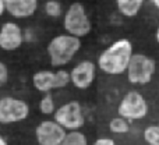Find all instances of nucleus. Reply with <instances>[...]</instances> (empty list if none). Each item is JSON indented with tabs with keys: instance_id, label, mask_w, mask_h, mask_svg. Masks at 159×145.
<instances>
[{
	"instance_id": "13",
	"label": "nucleus",
	"mask_w": 159,
	"mask_h": 145,
	"mask_svg": "<svg viewBox=\"0 0 159 145\" xmlns=\"http://www.w3.org/2000/svg\"><path fill=\"white\" fill-rule=\"evenodd\" d=\"M144 0H116L117 10L124 17H135L143 7Z\"/></svg>"
},
{
	"instance_id": "6",
	"label": "nucleus",
	"mask_w": 159,
	"mask_h": 145,
	"mask_svg": "<svg viewBox=\"0 0 159 145\" xmlns=\"http://www.w3.org/2000/svg\"><path fill=\"white\" fill-rule=\"evenodd\" d=\"M117 112L120 117L126 120H140L145 117L148 113V105L140 92L131 91L123 96L117 107Z\"/></svg>"
},
{
	"instance_id": "17",
	"label": "nucleus",
	"mask_w": 159,
	"mask_h": 145,
	"mask_svg": "<svg viewBox=\"0 0 159 145\" xmlns=\"http://www.w3.org/2000/svg\"><path fill=\"white\" fill-rule=\"evenodd\" d=\"M144 138L149 145H159V126H149L144 131Z\"/></svg>"
},
{
	"instance_id": "4",
	"label": "nucleus",
	"mask_w": 159,
	"mask_h": 145,
	"mask_svg": "<svg viewBox=\"0 0 159 145\" xmlns=\"http://www.w3.org/2000/svg\"><path fill=\"white\" fill-rule=\"evenodd\" d=\"M64 28L73 36L82 38L91 32V21L81 3H73L64 16Z\"/></svg>"
},
{
	"instance_id": "3",
	"label": "nucleus",
	"mask_w": 159,
	"mask_h": 145,
	"mask_svg": "<svg viewBox=\"0 0 159 145\" xmlns=\"http://www.w3.org/2000/svg\"><path fill=\"white\" fill-rule=\"evenodd\" d=\"M157 63L154 59L148 57L145 55H131L127 66V77L131 84H140L145 85L152 79V75L155 74Z\"/></svg>"
},
{
	"instance_id": "18",
	"label": "nucleus",
	"mask_w": 159,
	"mask_h": 145,
	"mask_svg": "<svg viewBox=\"0 0 159 145\" xmlns=\"http://www.w3.org/2000/svg\"><path fill=\"white\" fill-rule=\"evenodd\" d=\"M45 11L49 17H59L61 16V4L57 0H48L45 4Z\"/></svg>"
},
{
	"instance_id": "21",
	"label": "nucleus",
	"mask_w": 159,
	"mask_h": 145,
	"mask_svg": "<svg viewBox=\"0 0 159 145\" xmlns=\"http://www.w3.org/2000/svg\"><path fill=\"white\" fill-rule=\"evenodd\" d=\"M4 0H0V17L3 16V13H4Z\"/></svg>"
},
{
	"instance_id": "22",
	"label": "nucleus",
	"mask_w": 159,
	"mask_h": 145,
	"mask_svg": "<svg viewBox=\"0 0 159 145\" xmlns=\"http://www.w3.org/2000/svg\"><path fill=\"white\" fill-rule=\"evenodd\" d=\"M0 145H7V141H6L2 135H0Z\"/></svg>"
},
{
	"instance_id": "15",
	"label": "nucleus",
	"mask_w": 159,
	"mask_h": 145,
	"mask_svg": "<svg viewBox=\"0 0 159 145\" xmlns=\"http://www.w3.org/2000/svg\"><path fill=\"white\" fill-rule=\"evenodd\" d=\"M109 129H110V131L115 133V134H126V133H129L130 126H129V123H127L126 119L115 117V119L110 120Z\"/></svg>"
},
{
	"instance_id": "14",
	"label": "nucleus",
	"mask_w": 159,
	"mask_h": 145,
	"mask_svg": "<svg viewBox=\"0 0 159 145\" xmlns=\"http://www.w3.org/2000/svg\"><path fill=\"white\" fill-rule=\"evenodd\" d=\"M59 145H88V141H87V137L82 133L71 130L70 134L64 135L63 141Z\"/></svg>"
},
{
	"instance_id": "12",
	"label": "nucleus",
	"mask_w": 159,
	"mask_h": 145,
	"mask_svg": "<svg viewBox=\"0 0 159 145\" xmlns=\"http://www.w3.org/2000/svg\"><path fill=\"white\" fill-rule=\"evenodd\" d=\"M38 0H4V10L14 18H27L35 14Z\"/></svg>"
},
{
	"instance_id": "9",
	"label": "nucleus",
	"mask_w": 159,
	"mask_h": 145,
	"mask_svg": "<svg viewBox=\"0 0 159 145\" xmlns=\"http://www.w3.org/2000/svg\"><path fill=\"white\" fill-rule=\"evenodd\" d=\"M66 131L56 121L45 120L35 129V137L39 145H59L63 141Z\"/></svg>"
},
{
	"instance_id": "16",
	"label": "nucleus",
	"mask_w": 159,
	"mask_h": 145,
	"mask_svg": "<svg viewBox=\"0 0 159 145\" xmlns=\"http://www.w3.org/2000/svg\"><path fill=\"white\" fill-rule=\"evenodd\" d=\"M39 109L43 115H52L55 112V101L50 92H45V96L41 99V103H39Z\"/></svg>"
},
{
	"instance_id": "23",
	"label": "nucleus",
	"mask_w": 159,
	"mask_h": 145,
	"mask_svg": "<svg viewBox=\"0 0 159 145\" xmlns=\"http://www.w3.org/2000/svg\"><path fill=\"white\" fill-rule=\"evenodd\" d=\"M152 3H154L155 6H157V7L159 8V0H152Z\"/></svg>"
},
{
	"instance_id": "8",
	"label": "nucleus",
	"mask_w": 159,
	"mask_h": 145,
	"mask_svg": "<svg viewBox=\"0 0 159 145\" xmlns=\"http://www.w3.org/2000/svg\"><path fill=\"white\" fill-rule=\"evenodd\" d=\"M55 120L63 129H69V130L81 129L85 123L84 115H82V110H81V105L78 102L73 101L60 106L55 112Z\"/></svg>"
},
{
	"instance_id": "10",
	"label": "nucleus",
	"mask_w": 159,
	"mask_h": 145,
	"mask_svg": "<svg viewBox=\"0 0 159 145\" xmlns=\"http://www.w3.org/2000/svg\"><path fill=\"white\" fill-rule=\"evenodd\" d=\"M22 29L16 22H4L0 28V49L6 52L17 50L22 45Z\"/></svg>"
},
{
	"instance_id": "24",
	"label": "nucleus",
	"mask_w": 159,
	"mask_h": 145,
	"mask_svg": "<svg viewBox=\"0 0 159 145\" xmlns=\"http://www.w3.org/2000/svg\"><path fill=\"white\" fill-rule=\"evenodd\" d=\"M157 41H158V43H159V27H158V29H157Z\"/></svg>"
},
{
	"instance_id": "1",
	"label": "nucleus",
	"mask_w": 159,
	"mask_h": 145,
	"mask_svg": "<svg viewBox=\"0 0 159 145\" xmlns=\"http://www.w3.org/2000/svg\"><path fill=\"white\" fill-rule=\"evenodd\" d=\"M133 55V45L129 39H119L101 53L98 66L103 73L110 75L123 74L127 70Z\"/></svg>"
},
{
	"instance_id": "19",
	"label": "nucleus",
	"mask_w": 159,
	"mask_h": 145,
	"mask_svg": "<svg viewBox=\"0 0 159 145\" xmlns=\"http://www.w3.org/2000/svg\"><path fill=\"white\" fill-rule=\"evenodd\" d=\"M8 81V69L3 61H0V85H4Z\"/></svg>"
},
{
	"instance_id": "5",
	"label": "nucleus",
	"mask_w": 159,
	"mask_h": 145,
	"mask_svg": "<svg viewBox=\"0 0 159 145\" xmlns=\"http://www.w3.org/2000/svg\"><path fill=\"white\" fill-rule=\"evenodd\" d=\"M30 115V106L25 101L13 96H3L0 99V123L13 124L22 121Z\"/></svg>"
},
{
	"instance_id": "2",
	"label": "nucleus",
	"mask_w": 159,
	"mask_h": 145,
	"mask_svg": "<svg viewBox=\"0 0 159 145\" xmlns=\"http://www.w3.org/2000/svg\"><path fill=\"white\" fill-rule=\"evenodd\" d=\"M81 48V41L73 35L55 36L48 45V56L53 67L66 66L73 60L75 53Z\"/></svg>"
},
{
	"instance_id": "20",
	"label": "nucleus",
	"mask_w": 159,
	"mask_h": 145,
	"mask_svg": "<svg viewBox=\"0 0 159 145\" xmlns=\"http://www.w3.org/2000/svg\"><path fill=\"white\" fill-rule=\"evenodd\" d=\"M93 145H116L115 141L110 140V138H99V140L95 141Z\"/></svg>"
},
{
	"instance_id": "7",
	"label": "nucleus",
	"mask_w": 159,
	"mask_h": 145,
	"mask_svg": "<svg viewBox=\"0 0 159 145\" xmlns=\"http://www.w3.org/2000/svg\"><path fill=\"white\" fill-rule=\"evenodd\" d=\"M70 82V73L66 70H59L53 73L49 70H42L34 74L32 84L39 92H50L55 88H64Z\"/></svg>"
},
{
	"instance_id": "11",
	"label": "nucleus",
	"mask_w": 159,
	"mask_h": 145,
	"mask_svg": "<svg viewBox=\"0 0 159 145\" xmlns=\"http://www.w3.org/2000/svg\"><path fill=\"white\" fill-rule=\"evenodd\" d=\"M95 78V64L89 60L78 63L70 73V82L78 89H87Z\"/></svg>"
}]
</instances>
